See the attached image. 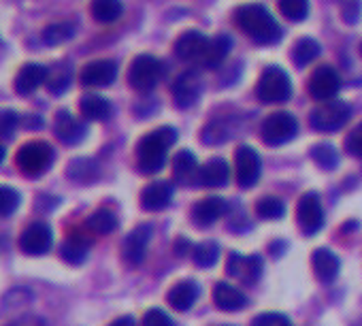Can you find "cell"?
<instances>
[{"instance_id": "obj_1", "label": "cell", "mask_w": 362, "mask_h": 326, "mask_svg": "<svg viewBox=\"0 0 362 326\" xmlns=\"http://www.w3.org/2000/svg\"><path fill=\"white\" fill-rule=\"evenodd\" d=\"M235 24L250 39H254L260 45H273L284 35V30H281L279 22L273 18V13L264 5H258V3L239 7L235 13Z\"/></svg>"}, {"instance_id": "obj_2", "label": "cell", "mask_w": 362, "mask_h": 326, "mask_svg": "<svg viewBox=\"0 0 362 326\" xmlns=\"http://www.w3.org/2000/svg\"><path fill=\"white\" fill-rule=\"evenodd\" d=\"M177 130L170 126H162L149 134H145L139 145H136V165L139 171L145 175L158 173L162 171L164 162H166V153L168 147H173L177 143Z\"/></svg>"}, {"instance_id": "obj_3", "label": "cell", "mask_w": 362, "mask_h": 326, "mask_svg": "<svg viewBox=\"0 0 362 326\" xmlns=\"http://www.w3.org/2000/svg\"><path fill=\"white\" fill-rule=\"evenodd\" d=\"M256 94L267 105L286 103L292 96V81L284 69H279L275 64L267 66L260 75L258 86H256Z\"/></svg>"}, {"instance_id": "obj_4", "label": "cell", "mask_w": 362, "mask_h": 326, "mask_svg": "<svg viewBox=\"0 0 362 326\" xmlns=\"http://www.w3.org/2000/svg\"><path fill=\"white\" fill-rule=\"evenodd\" d=\"M18 167L28 177H39L49 171L54 162V147L45 141H30L18 151Z\"/></svg>"}, {"instance_id": "obj_5", "label": "cell", "mask_w": 362, "mask_h": 326, "mask_svg": "<svg viewBox=\"0 0 362 326\" xmlns=\"http://www.w3.org/2000/svg\"><path fill=\"white\" fill-rule=\"evenodd\" d=\"M164 77V64L156 56L141 54L132 60L130 71H128V81L134 90L139 92H149L153 90Z\"/></svg>"}, {"instance_id": "obj_6", "label": "cell", "mask_w": 362, "mask_h": 326, "mask_svg": "<svg viewBox=\"0 0 362 326\" xmlns=\"http://www.w3.org/2000/svg\"><path fill=\"white\" fill-rule=\"evenodd\" d=\"M351 117V109L347 103L343 100H328L324 105H320L317 109L311 111L309 122L315 130L322 132H337L341 130Z\"/></svg>"}, {"instance_id": "obj_7", "label": "cell", "mask_w": 362, "mask_h": 326, "mask_svg": "<svg viewBox=\"0 0 362 326\" xmlns=\"http://www.w3.org/2000/svg\"><path fill=\"white\" fill-rule=\"evenodd\" d=\"M298 132V120L288 113V111H279V113H271L260 128L262 141L267 145H284L288 141H292Z\"/></svg>"}, {"instance_id": "obj_8", "label": "cell", "mask_w": 362, "mask_h": 326, "mask_svg": "<svg viewBox=\"0 0 362 326\" xmlns=\"http://www.w3.org/2000/svg\"><path fill=\"white\" fill-rule=\"evenodd\" d=\"M235 167H237V184L245 190L254 188L262 173V160L258 151L250 145H241L235 153Z\"/></svg>"}, {"instance_id": "obj_9", "label": "cell", "mask_w": 362, "mask_h": 326, "mask_svg": "<svg viewBox=\"0 0 362 326\" xmlns=\"http://www.w3.org/2000/svg\"><path fill=\"white\" fill-rule=\"evenodd\" d=\"M307 90H309V94H311L315 100L328 103V100H332V98L339 94V90H341V79H339V75H337V71H334L332 66L324 64V66H317V69L313 71Z\"/></svg>"}, {"instance_id": "obj_10", "label": "cell", "mask_w": 362, "mask_h": 326, "mask_svg": "<svg viewBox=\"0 0 362 326\" xmlns=\"http://www.w3.org/2000/svg\"><path fill=\"white\" fill-rule=\"evenodd\" d=\"M296 220H298V226L305 235H315L322 228L324 211H322L320 197L315 192H307L300 197L298 207H296Z\"/></svg>"}, {"instance_id": "obj_11", "label": "cell", "mask_w": 362, "mask_h": 326, "mask_svg": "<svg viewBox=\"0 0 362 326\" xmlns=\"http://www.w3.org/2000/svg\"><path fill=\"white\" fill-rule=\"evenodd\" d=\"M201 75L197 71H186V73H181L175 81H173V98L177 103V107L181 109H188L192 105H197L199 96H201Z\"/></svg>"}, {"instance_id": "obj_12", "label": "cell", "mask_w": 362, "mask_h": 326, "mask_svg": "<svg viewBox=\"0 0 362 326\" xmlns=\"http://www.w3.org/2000/svg\"><path fill=\"white\" fill-rule=\"evenodd\" d=\"M52 243H54L52 228L47 224H43V222L30 224L22 233V237H20V248L28 256H43V254H47L49 248H52Z\"/></svg>"}, {"instance_id": "obj_13", "label": "cell", "mask_w": 362, "mask_h": 326, "mask_svg": "<svg viewBox=\"0 0 362 326\" xmlns=\"http://www.w3.org/2000/svg\"><path fill=\"white\" fill-rule=\"evenodd\" d=\"M209 41L203 33L199 30H188L181 35L177 41H175V54L179 60L184 62H197V60H203L207 47H209Z\"/></svg>"}, {"instance_id": "obj_14", "label": "cell", "mask_w": 362, "mask_h": 326, "mask_svg": "<svg viewBox=\"0 0 362 326\" xmlns=\"http://www.w3.org/2000/svg\"><path fill=\"white\" fill-rule=\"evenodd\" d=\"M149 239H151V224H139V226L124 239V245H122L124 260H126L128 264H132V267L141 264L143 258H145Z\"/></svg>"}, {"instance_id": "obj_15", "label": "cell", "mask_w": 362, "mask_h": 326, "mask_svg": "<svg viewBox=\"0 0 362 326\" xmlns=\"http://www.w3.org/2000/svg\"><path fill=\"white\" fill-rule=\"evenodd\" d=\"M117 77V64L113 60H96L81 69V83L90 88H107Z\"/></svg>"}, {"instance_id": "obj_16", "label": "cell", "mask_w": 362, "mask_h": 326, "mask_svg": "<svg viewBox=\"0 0 362 326\" xmlns=\"http://www.w3.org/2000/svg\"><path fill=\"white\" fill-rule=\"evenodd\" d=\"M199 162L190 149H181L173 158V177L181 186H199Z\"/></svg>"}, {"instance_id": "obj_17", "label": "cell", "mask_w": 362, "mask_h": 326, "mask_svg": "<svg viewBox=\"0 0 362 326\" xmlns=\"http://www.w3.org/2000/svg\"><path fill=\"white\" fill-rule=\"evenodd\" d=\"M228 273L245 284H254L262 275V258L260 256H241V254H230L228 256Z\"/></svg>"}, {"instance_id": "obj_18", "label": "cell", "mask_w": 362, "mask_h": 326, "mask_svg": "<svg viewBox=\"0 0 362 326\" xmlns=\"http://www.w3.org/2000/svg\"><path fill=\"white\" fill-rule=\"evenodd\" d=\"M228 211V203L220 197H209V199H203L194 205L192 209V220L197 226L205 228V226H211L216 224L224 214Z\"/></svg>"}, {"instance_id": "obj_19", "label": "cell", "mask_w": 362, "mask_h": 326, "mask_svg": "<svg viewBox=\"0 0 362 326\" xmlns=\"http://www.w3.org/2000/svg\"><path fill=\"white\" fill-rule=\"evenodd\" d=\"M49 77V69L45 64H37V62H30V64H24L16 77V92L22 94V96H28L33 94L41 83H45Z\"/></svg>"}, {"instance_id": "obj_20", "label": "cell", "mask_w": 362, "mask_h": 326, "mask_svg": "<svg viewBox=\"0 0 362 326\" xmlns=\"http://www.w3.org/2000/svg\"><path fill=\"white\" fill-rule=\"evenodd\" d=\"M173 201V184L153 182L141 192V207L145 211H162Z\"/></svg>"}, {"instance_id": "obj_21", "label": "cell", "mask_w": 362, "mask_h": 326, "mask_svg": "<svg viewBox=\"0 0 362 326\" xmlns=\"http://www.w3.org/2000/svg\"><path fill=\"white\" fill-rule=\"evenodd\" d=\"M230 180V167L224 158H211L199 171V186L203 188H222Z\"/></svg>"}, {"instance_id": "obj_22", "label": "cell", "mask_w": 362, "mask_h": 326, "mask_svg": "<svg viewBox=\"0 0 362 326\" xmlns=\"http://www.w3.org/2000/svg\"><path fill=\"white\" fill-rule=\"evenodd\" d=\"M199 294H201V288L197 281H179L168 290L166 301L175 311H188L199 301Z\"/></svg>"}, {"instance_id": "obj_23", "label": "cell", "mask_w": 362, "mask_h": 326, "mask_svg": "<svg viewBox=\"0 0 362 326\" xmlns=\"http://www.w3.org/2000/svg\"><path fill=\"white\" fill-rule=\"evenodd\" d=\"M214 303L218 305V309L222 311H241L250 305L247 296L233 284L220 281L214 288Z\"/></svg>"}, {"instance_id": "obj_24", "label": "cell", "mask_w": 362, "mask_h": 326, "mask_svg": "<svg viewBox=\"0 0 362 326\" xmlns=\"http://www.w3.org/2000/svg\"><path fill=\"white\" fill-rule=\"evenodd\" d=\"M54 130H56V136L66 145H75V143L83 141V136H86V124L75 120L69 111H58Z\"/></svg>"}, {"instance_id": "obj_25", "label": "cell", "mask_w": 362, "mask_h": 326, "mask_svg": "<svg viewBox=\"0 0 362 326\" xmlns=\"http://www.w3.org/2000/svg\"><path fill=\"white\" fill-rule=\"evenodd\" d=\"M311 262H313L315 277H317L322 284H330V281L337 279L339 269H341V262H339V258H337L330 250H326V248L315 250Z\"/></svg>"}, {"instance_id": "obj_26", "label": "cell", "mask_w": 362, "mask_h": 326, "mask_svg": "<svg viewBox=\"0 0 362 326\" xmlns=\"http://www.w3.org/2000/svg\"><path fill=\"white\" fill-rule=\"evenodd\" d=\"M230 50H233V39H230L228 35H218V37H214V39L209 41V47H207L203 60H201L203 66L209 69V71L220 69V66L224 64V60L228 58Z\"/></svg>"}, {"instance_id": "obj_27", "label": "cell", "mask_w": 362, "mask_h": 326, "mask_svg": "<svg viewBox=\"0 0 362 326\" xmlns=\"http://www.w3.org/2000/svg\"><path fill=\"white\" fill-rule=\"evenodd\" d=\"M79 109H81V113H83L88 120H96V122H105V120H109L111 113H113L111 103H109L107 98L98 96V94H88V96H83L81 103H79Z\"/></svg>"}, {"instance_id": "obj_28", "label": "cell", "mask_w": 362, "mask_h": 326, "mask_svg": "<svg viewBox=\"0 0 362 326\" xmlns=\"http://www.w3.org/2000/svg\"><path fill=\"white\" fill-rule=\"evenodd\" d=\"M90 11H92V18L96 22L111 24V22H115V20L122 18L124 5H122V0H92Z\"/></svg>"}, {"instance_id": "obj_29", "label": "cell", "mask_w": 362, "mask_h": 326, "mask_svg": "<svg viewBox=\"0 0 362 326\" xmlns=\"http://www.w3.org/2000/svg\"><path fill=\"white\" fill-rule=\"evenodd\" d=\"M66 175L77 184H90L98 175V165L90 158H75V160H71Z\"/></svg>"}, {"instance_id": "obj_30", "label": "cell", "mask_w": 362, "mask_h": 326, "mask_svg": "<svg viewBox=\"0 0 362 326\" xmlns=\"http://www.w3.org/2000/svg\"><path fill=\"white\" fill-rule=\"evenodd\" d=\"M322 47L315 39L311 37H303L296 41L294 50H292V60L296 62V66H307L309 62H313L320 56Z\"/></svg>"}, {"instance_id": "obj_31", "label": "cell", "mask_w": 362, "mask_h": 326, "mask_svg": "<svg viewBox=\"0 0 362 326\" xmlns=\"http://www.w3.org/2000/svg\"><path fill=\"white\" fill-rule=\"evenodd\" d=\"M60 256L69 264H81L88 258V241L79 237H69L60 248Z\"/></svg>"}, {"instance_id": "obj_32", "label": "cell", "mask_w": 362, "mask_h": 326, "mask_svg": "<svg viewBox=\"0 0 362 326\" xmlns=\"http://www.w3.org/2000/svg\"><path fill=\"white\" fill-rule=\"evenodd\" d=\"M88 228L96 235H109L117 228V218L109 209H98L88 218Z\"/></svg>"}, {"instance_id": "obj_33", "label": "cell", "mask_w": 362, "mask_h": 326, "mask_svg": "<svg viewBox=\"0 0 362 326\" xmlns=\"http://www.w3.org/2000/svg\"><path fill=\"white\" fill-rule=\"evenodd\" d=\"M192 258H194V262H197L199 267L209 269V267H214V264L218 262V258H220V245H218L216 241H203V243H199V245L192 250Z\"/></svg>"}, {"instance_id": "obj_34", "label": "cell", "mask_w": 362, "mask_h": 326, "mask_svg": "<svg viewBox=\"0 0 362 326\" xmlns=\"http://www.w3.org/2000/svg\"><path fill=\"white\" fill-rule=\"evenodd\" d=\"M311 158L315 165H320L322 169H328L332 171L337 167V162H339V153L337 149L330 145V143H317L311 147Z\"/></svg>"}, {"instance_id": "obj_35", "label": "cell", "mask_w": 362, "mask_h": 326, "mask_svg": "<svg viewBox=\"0 0 362 326\" xmlns=\"http://www.w3.org/2000/svg\"><path fill=\"white\" fill-rule=\"evenodd\" d=\"M73 37H75V26L69 22H58V24H52L43 30V41L47 45H60Z\"/></svg>"}, {"instance_id": "obj_36", "label": "cell", "mask_w": 362, "mask_h": 326, "mask_svg": "<svg viewBox=\"0 0 362 326\" xmlns=\"http://www.w3.org/2000/svg\"><path fill=\"white\" fill-rule=\"evenodd\" d=\"M256 214L262 220H279L286 214V205L277 197H264L256 203Z\"/></svg>"}, {"instance_id": "obj_37", "label": "cell", "mask_w": 362, "mask_h": 326, "mask_svg": "<svg viewBox=\"0 0 362 326\" xmlns=\"http://www.w3.org/2000/svg\"><path fill=\"white\" fill-rule=\"evenodd\" d=\"M71 77H73V73H71V66H56V71H49V77H47V90L52 92V94H62V92H66L69 90V86H71Z\"/></svg>"}, {"instance_id": "obj_38", "label": "cell", "mask_w": 362, "mask_h": 326, "mask_svg": "<svg viewBox=\"0 0 362 326\" xmlns=\"http://www.w3.org/2000/svg\"><path fill=\"white\" fill-rule=\"evenodd\" d=\"M279 11L292 22H303L309 16V0H279Z\"/></svg>"}, {"instance_id": "obj_39", "label": "cell", "mask_w": 362, "mask_h": 326, "mask_svg": "<svg viewBox=\"0 0 362 326\" xmlns=\"http://www.w3.org/2000/svg\"><path fill=\"white\" fill-rule=\"evenodd\" d=\"M18 207H20V192L9 186H0V218L11 216Z\"/></svg>"}, {"instance_id": "obj_40", "label": "cell", "mask_w": 362, "mask_h": 326, "mask_svg": "<svg viewBox=\"0 0 362 326\" xmlns=\"http://www.w3.org/2000/svg\"><path fill=\"white\" fill-rule=\"evenodd\" d=\"M18 124H20V115L16 111H11V109L0 111V136H3V139L13 136Z\"/></svg>"}, {"instance_id": "obj_41", "label": "cell", "mask_w": 362, "mask_h": 326, "mask_svg": "<svg viewBox=\"0 0 362 326\" xmlns=\"http://www.w3.org/2000/svg\"><path fill=\"white\" fill-rule=\"evenodd\" d=\"M252 326H292L290 320L284 313L277 311H264L252 320Z\"/></svg>"}, {"instance_id": "obj_42", "label": "cell", "mask_w": 362, "mask_h": 326, "mask_svg": "<svg viewBox=\"0 0 362 326\" xmlns=\"http://www.w3.org/2000/svg\"><path fill=\"white\" fill-rule=\"evenodd\" d=\"M143 326H173V320L166 311L162 309H149L145 315H143Z\"/></svg>"}, {"instance_id": "obj_43", "label": "cell", "mask_w": 362, "mask_h": 326, "mask_svg": "<svg viewBox=\"0 0 362 326\" xmlns=\"http://www.w3.org/2000/svg\"><path fill=\"white\" fill-rule=\"evenodd\" d=\"M345 149L356 156V158H362V124H358L345 139Z\"/></svg>"}, {"instance_id": "obj_44", "label": "cell", "mask_w": 362, "mask_h": 326, "mask_svg": "<svg viewBox=\"0 0 362 326\" xmlns=\"http://www.w3.org/2000/svg\"><path fill=\"white\" fill-rule=\"evenodd\" d=\"M360 11H362L360 0H345L343 7H341V16L347 24H356L360 20Z\"/></svg>"}, {"instance_id": "obj_45", "label": "cell", "mask_w": 362, "mask_h": 326, "mask_svg": "<svg viewBox=\"0 0 362 326\" xmlns=\"http://www.w3.org/2000/svg\"><path fill=\"white\" fill-rule=\"evenodd\" d=\"M7 326H45V322L37 315H22V318L9 322Z\"/></svg>"}, {"instance_id": "obj_46", "label": "cell", "mask_w": 362, "mask_h": 326, "mask_svg": "<svg viewBox=\"0 0 362 326\" xmlns=\"http://www.w3.org/2000/svg\"><path fill=\"white\" fill-rule=\"evenodd\" d=\"M109 326H136V322H134V318H132V315H122V318L113 320Z\"/></svg>"}, {"instance_id": "obj_47", "label": "cell", "mask_w": 362, "mask_h": 326, "mask_svg": "<svg viewBox=\"0 0 362 326\" xmlns=\"http://www.w3.org/2000/svg\"><path fill=\"white\" fill-rule=\"evenodd\" d=\"M190 250H192V243H190V241H186V239H179V241H177V254H179V256H184V254L190 252Z\"/></svg>"}, {"instance_id": "obj_48", "label": "cell", "mask_w": 362, "mask_h": 326, "mask_svg": "<svg viewBox=\"0 0 362 326\" xmlns=\"http://www.w3.org/2000/svg\"><path fill=\"white\" fill-rule=\"evenodd\" d=\"M3 160H5V147L0 145V162H3Z\"/></svg>"}, {"instance_id": "obj_49", "label": "cell", "mask_w": 362, "mask_h": 326, "mask_svg": "<svg viewBox=\"0 0 362 326\" xmlns=\"http://www.w3.org/2000/svg\"><path fill=\"white\" fill-rule=\"evenodd\" d=\"M360 54H362V45H360Z\"/></svg>"}]
</instances>
